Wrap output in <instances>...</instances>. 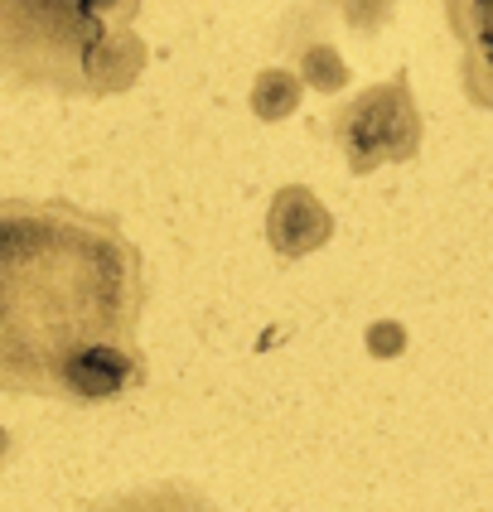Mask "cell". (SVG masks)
<instances>
[{"mask_svg": "<svg viewBox=\"0 0 493 512\" xmlns=\"http://www.w3.org/2000/svg\"><path fill=\"white\" fill-rule=\"evenodd\" d=\"M145 261L116 218L68 199H0V392L58 397L102 343H136Z\"/></svg>", "mask_w": 493, "mask_h": 512, "instance_id": "cell-1", "label": "cell"}, {"mask_svg": "<svg viewBox=\"0 0 493 512\" xmlns=\"http://www.w3.org/2000/svg\"><path fill=\"white\" fill-rule=\"evenodd\" d=\"M145 0H0V87L102 102L145 73Z\"/></svg>", "mask_w": 493, "mask_h": 512, "instance_id": "cell-2", "label": "cell"}, {"mask_svg": "<svg viewBox=\"0 0 493 512\" xmlns=\"http://www.w3.org/2000/svg\"><path fill=\"white\" fill-rule=\"evenodd\" d=\"M421 107L411 97L406 68L387 83L363 87L344 107L329 112V141L339 145L344 165L353 174H373L382 165H406L421 155Z\"/></svg>", "mask_w": 493, "mask_h": 512, "instance_id": "cell-3", "label": "cell"}, {"mask_svg": "<svg viewBox=\"0 0 493 512\" xmlns=\"http://www.w3.org/2000/svg\"><path fill=\"white\" fill-rule=\"evenodd\" d=\"M445 20L460 44L464 97L493 112V0H445Z\"/></svg>", "mask_w": 493, "mask_h": 512, "instance_id": "cell-4", "label": "cell"}, {"mask_svg": "<svg viewBox=\"0 0 493 512\" xmlns=\"http://www.w3.org/2000/svg\"><path fill=\"white\" fill-rule=\"evenodd\" d=\"M329 237H334V213H329L305 184L276 189L271 213H266V242L276 247V256L300 261V256L319 252Z\"/></svg>", "mask_w": 493, "mask_h": 512, "instance_id": "cell-5", "label": "cell"}, {"mask_svg": "<svg viewBox=\"0 0 493 512\" xmlns=\"http://www.w3.org/2000/svg\"><path fill=\"white\" fill-rule=\"evenodd\" d=\"M87 512H218V508L194 484H145V488H126L116 498H102Z\"/></svg>", "mask_w": 493, "mask_h": 512, "instance_id": "cell-6", "label": "cell"}, {"mask_svg": "<svg viewBox=\"0 0 493 512\" xmlns=\"http://www.w3.org/2000/svg\"><path fill=\"white\" fill-rule=\"evenodd\" d=\"M290 54H295V63H300V78H305V87H315V92H344L348 78H353V68L344 63V54L324 39V34H305V39H281Z\"/></svg>", "mask_w": 493, "mask_h": 512, "instance_id": "cell-7", "label": "cell"}, {"mask_svg": "<svg viewBox=\"0 0 493 512\" xmlns=\"http://www.w3.org/2000/svg\"><path fill=\"white\" fill-rule=\"evenodd\" d=\"M300 92H305L300 73H290V68H261L257 83H252V116L257 121H286L300 107Z\"/></svg>", "mask_w": 493, "mask_h": 512, "instance_id": "cell-8", "label": "cell"}, {"mask_svg": "<svg viewBox=\"0 0 493 512\" xmlns=\"http://www.w3.org/2000/svg\"><path fill=\"white\" fill-rule=\"evenodd\" d=\"M319 10H334L339 20H344L358 39H373L377 29L392 20V10H397V0H310Z\"/></svg>", "mask_w": 493, "mask_h": 512, "instance_id": "cell-9", "label": "cell"}, {"mask_svg": "<svg viewBox=\"0 0 493 512\" xmlns=\"http://www.w3.org/2000/svg\"><path fill=\"white\" fill-rule=\"evenodd\" d=\"M368 343H373V353H397V348H402V329H397V324H377Z\"/></svg>", "mask_w": 493, "mask_h": 512, "instance_id": "cell-10", "label": "cell"}, {"mask_svg": "<svg viewBox=\"0 0 493 512\" xmlns=\"http://www.w3.org/2000/svg\"><path fill=\"white\" fill-rule=\"evenodd\" d=\"M5 455H10V430L0 426V464H5Z\"/></svg>", "mask_w": 493, "mask_h": 512, "instance_id": "cell-11", "label": "cell"}]
</instances>
